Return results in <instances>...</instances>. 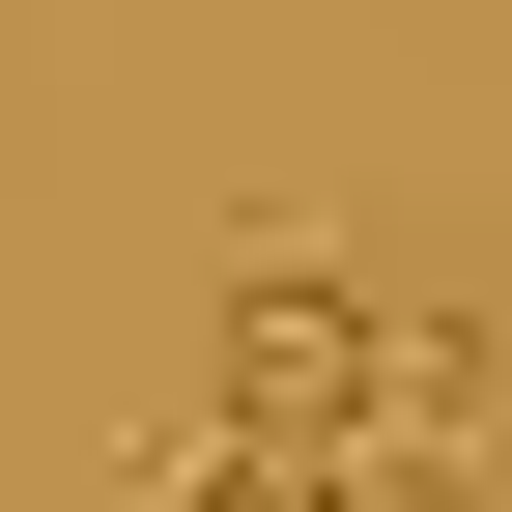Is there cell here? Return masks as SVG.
Returning a JSON list of instances; mask_svg holds the SVG:
<instances>
[{
  "instance_id": "obj_1",
  "label": "cell",
  "mask_w": 512,
  "mask_h": 512,
  "mask_svg": "<svg viewBox=\"0 0 512 512\" xmlns=\"http://www.w3.org/2000/svg\"><path fill=\"white\" fill-rule=\"evenodd\" d=\"M200 427H256V456H342V427H370V285H342V256L228 228V285H200Z\"/></svg>"
},
{
  "instance_id": "obj_2",
  "label": "cell",
  "mask_w": 512,
  "mask_h": 512,
  "mask_svg": "<svg viewBox=\"0 0 512 512\" xmlns=\"http://www.w3.org/2000/svg\"><path fill=\"white\" fill-rule=\"evenodd\" d=\"M342 456L512 484V313H370V427H342Z\"/></svg>"
},
{
  "instance_id": "obj_3",
  "label": "cell",
  "mask_w": 512,
  "mask_h": 512,
  "mask_svg": "<svg viewBox=\"0 0 512 512\" xmlns=\"http://www.w3.org/2000/svg\"><path fill=\"white\" fill-rule=\"evenodd\" d=\"M143 512H342V456H256V427H200V399H171V456H143Z\"/></svg>"
}]
</instances>
